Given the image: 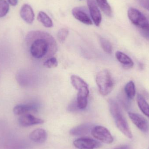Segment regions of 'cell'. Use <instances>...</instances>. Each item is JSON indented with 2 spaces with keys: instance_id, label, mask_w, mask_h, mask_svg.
Instances as JSON below:
<instances>
[{
  "instance_id": "1",
  "label": "cell",
  "mask_w": 149,
  "mask_h": 149,
  "mask_svg": "<svg viewBox=\"0 0 149 149\" xmlns=\"http://www.w3.org/2000/svg\"><path fill=\"white\" fill-rule=\"evenodd\" d=\"M25 40L28 45H30L31 55L36 59H48L52 57L57 50L56 40L50 34L45 31H30Z\"/></svg>"
},
{
  "instance_id": "2",
  "label": "cell",
  "mask_w": 149,
  "mask_h": 149,
  "mask_svg": "<svg viewBox=\"0 0 149 149\" xmlns=\"http://www.w3.org/2000/svg\"><path fill=\"white\" fill-rule=\"evenodd\" d=\"M109 110L119 130L128 138L131 139L133 135L129 127L127 120L123 114L118 104L113 100H109Z\"/></svg>"
},
{
  "instance_id": "3",
  "label": "cell",
  "mask_w": 149,
  "mask_h": 149,
  "mask_svg": "<svg viewBox=\"0 0 149 149\" xmlns=\"http://www.w3.org/2000/svg\"><path fill=\"white\" fill-rule=\"evenodd\" d=\"M95 80L99 92L102 95L106 96L112 92L114 82L111 74L107 70H103L98 72Z\"/></svg>"
},
{
  "instance_id": "4",
  "label": "cell",
  "mask_w": 149,
  "mask_h": 149,
  "mask_svg": "<svg viewBox=\"0 0 149 149\" xmlns=\"http://www.w3.org/2000/svg\"><path fill=\"white\" fill-rule=\"evenodd\" d=\"M129 18L132 23L141 30H149V22L147 17L140 10L130 8L128 10Z\"/></svg>"
},
{
  "instance_id": "5",
  "label": "cell",
  "mask_w": 149,
  "mask_h": 149,
  "mask_svg": "<svg viewBox=\"0 0 149 149\" xmlns=\"http://www.w3.org/2000/svg\"><path fill=\"white\" fill-rule=\"evenodd\" d=\"M91 133L95 138L102 142L110 144L113 141V138L112 135L108 130L105 127L101 126L93 127Z\"/></svg>"
},
{
  "instance_id": "6",
  "label": "cell",
  "mask_w": 149,
  "mask_h": 149,
  "mask_svg": "<svg viewBox=\"0 0 149 149\" xmlns=\"http://www.w3.org/2000/svg\"><path fill=\"white\" fill-rule=\"evenodd\" d=\"M73 144L79 149H95L100 148L101 144L99 142L91 138L82 137L75 140Z\"/></svg>"
},
{
  "instance_id": "7",
  "label": "cell",
  "mask_w": 149,
  "mask_h": 149,
  "mask_svg": "<svg viewBox=\"0 0 149 149\" xmlns=\"http://www.w3.org/2000/svg\"><path fill=\"white\" fill-rule=\"evenodd\" d=\"M87 2L89 14L92 20L96 26H100L101 23L102 17L96 1L95 0H87Z\"/></svg>"
},
{
  "instance_id": "8",
  "label": "cell",
  "mask_w": 149,
  "mask_h": 149,
  "mask_svg": "<svg viewBox=\"0 0 149 149\" xmlns=\"http://www.w3.org/2000/svg\"><path fill=\"white\" fill-rule=\"evenodd\" d=\"M129 116L133 123L142 132L147 133L149 131V124L145 118L139 114L129 112Z\"/></svg>"
},
{
  "instance_id": "9",
  "label": "cell",
  "mask_w": 149,
  "mask_h": 149,
  "mask_svg": "<svg viewBox=\"0 0 149 149\" xmlns=\"http://www.w3.org/2000/svg\"><path fill=\"white\" fill-rule=\"evenodd\" d=\"M72 14L74 18L81 22L87 25L93 24L92 19L85 8L75 7L72 10Z\"/></svg>"
},
{
  "instance_id": "10",
  "label": "cell",
  "mask_w": 149,
  "mask_h": 149,
  "mask_svg": "<svg viewBox=\"0 0 149 149\" xmlns=\"http://www.w3.org/2000/svg\"><path fill=\"white\" fill-rule=\"evenodd\" d=\"M18 122L22 127H29L37 124H42L44 121L40 118L35 117L30 113H27L20 116L18 119Z\"/></svg>"
},
{
  "instance_id": "11",
  "label": "cell",
  "mask_w": 149,
  "mask_h": 149,
  "mask_svg": "<svg viewBox=\"0 0 149 149\" xmlns=\"http://www.w3.org/2000/svg\"><path fill=\"white\" fill-rule=\"evenodd\" d=\"M89 93L88 87H85L78 91L76 99V107L78 109L81 110L86 108Z\"/></svg>"
},
{
  "instance_id": "12",
  "label": "cell",
  "mask_w": 149,
  "mask_h": 149,
  "mask_svg": "<svg viewBox=\"0 0 149 149\" xmlns=\"http://www.w3.org/2000/svg\"><path fill=\"white\" fill-rule=\"evenodd\" d=\"M20 16L22 19L29 24H31L35 19V14L30 5L24 4L20 9Z\"/></svg>"
},
{
  "instance_id": "13",
  "label": "cell",
  "mask_w": 149,
  "mask_h": 149,
  "mask_svg": "<svg viewBox=\"0 0 149 149\" xmlns=\"http://www.w3.org/2000/svg\"><path fill=\"white\" fill-rule=\"evenodd\" d=\"M93 126L90 123H85L77 126L71 130L70 134L71 135L75 136H84L91 132Z\"/></svg>"
},
{
  "instance_id": "14",
  "label": "cell",
  "mask_w": 149,
  "mask_h": 149,
  "mask_svg": "<svg viewBox=\"0 0 149 149\" xmlns=\"http://www.w3.org/2000/svg\"><path fill=\"white\" fill-rule=\"evenodd\" d=\"M30 139L37 143H43L47 140V134L43 129H37L32 131L29 135Z\"/></svg>"
},
{
  "instance_id": "15",
  "label": "cell",
  "mask_w": 149,
  "mask_h": 149,
  "mask_svg": "<svg viewBox=\"0 0 149 149\" xmlns=\"http://www.w3.org/2000/svg\"><path fill=\"white\" fill-rule=\"evenodd\" d=\"M36 108L34 105L29 104H19L13 109V113L16 115L21 116L29 113L31 112L36 111Z\"/></svg>"
},
{
  "instance_id": "16",
  "label": "cell",
  "mask_w": 149,
  "mask_h": 149,
  "mask_svg": "<svg viewBox=\"0 0 149 149\" xmlns=\"http://www.w3.org/2000/svg\"><path fill=\"white\" fill-rule=\"evenodd\" d=\"M116 57L118 61L126 68H132L134 66V63L132 59L123 52H117L116 53Z\"/></svg>"
},
{
  "instance_id": "17",
  "label": "cell",
  "mask_w": 149,
  "mask_h": 149,
  "mask_svg": "<svg viewBox=\"0 0 149 149\" xmlns=\"http://www.w3.org/2000/svg\"><path fill=\"white\" fill-rule=\"evenodd\" d=\"M37 19L46 28H51L53 26V22L51 18L45 12L40 11L37 16Z\"/></svg>"
},
{
  "instance_id": "18",
  "label": "cell",
  "mask_w": 149,
  "mask_h": 149,
  "mask_svg": "<svg viewBox=\"0 0 149 149\" xmlns=\"http://www.w3.org/2000/svg\"><path fill=\"white\" fill-rule=\"evenodd\" d=\"M71 81L72 86L78 91L85 87H88V85L84 80L75 74L71 76Z\"/></svg>"
},
{
  "instance_id": "19",
  "label": "cell",
  "mask_w": 149,
  "mask_h": 149,
  "mask_svg": "<svg viewBox=\"0 0 149 149\" xmlns=\"http://www.w3.org/2000/svg\"><path fill=\"white\" fill-rule=\"evenodd\" d=\"M137 103L141 111L149 118V105L142 95L138 94L137 98Z\"/></svg>"
},
{
  "instance_id": "20",
  "label": "cell",
  "mask_w": 149,
  "mask_h": 149,
  "mask_svg": "<svg viewBox=\"0 0 149 149\" xmlns=\"http://www.w3.org/2000/svg\"><path fill=\"white\" fill-rule=\"evenodd\" d=\"M98 7L100 8L105 15L112 17L113 15L112 8L107 0H95Z\"/></svg>"
},
{
  "instance_id": "21",
  "label": "cell",
  "mask_w": 149,
  "mask_h": 149,
  "mask_svg": "<svg viewBox=\"0 0 149 149\" xmlns=\"http://www.w3.org/2000/svg\"><path fill=\"white\" fill-rule=\"evenodd\" d=\"M124 90L129 99L132 100L134 98L136 94L135 86L133 81H130L126 84Z\"/></svg>"
},
{
  "instance_id": "22",
  "label": "cell",
  "mask_w": 149,
  "mask_h": 149,
  "mask_svg": "<svg viewBox=\"0 0 149 149\" xmlns=\"http://www.w3.org/2000/svg\"><path fill=\"white\" fill-rule=\"evenodd\" d=\"M100 44L104 52L108 54H111L113 52V47L111 43L106 38L100 37Z\"/></svg>"
},
{
  "instance_id": "23",
  "label": "cell",
  "mask_w": 149,
  "mask_h": 149,
  "mask_svg": "<svg viewBox=\"0 0 149 149\" xmlns=\"http://www.w3.org/2000/svg\"><path fill=\"white\" fill-rule=\"evenodd\" d=\"M9 5L5 0H0V18L4 17L9 10Z\"/></svg>"
},
{
  "instance_id": "24",
  "label": "cell",
  "mask_w": 149,
  "mask_h": 149,
  "mask_svg": "<svg viewBox=\"0 0 149 149\" xmlns=\"http://www.w3.org/2000/svg\"><path fill=\"white\" fill-rule=\"evenodd\" d=\"M58 62L56 58L55 57L50 58L44 62L43 65L44 67L47 68H56L58 66Z\"/></svg>"
},
{
  "instance_id": "25",
  "label": "cell",
  "mask_w": 149,
  "mask_h": 149,
  "mask_svg": "<svg viewBox=\"0 0 149 149\" xmlns=\"http://www.w3.org/2000/svg\"><path fill=\"white\" fill-rule=\"evenodd\" d=\"M69 34V30L66 28L60 29L57 33V38L60 42H63L68 37Z\"/></svg>"
},
{
  "instance_id": "26",
  "label": "cell",
  "mask_w": 149,
  "mask_h": 149,
  "mask_svg": "<svg viewBox=\"0 0 149 149\" xmlns=\"http://www.w3.org/2000/svg\"><path fill=\"white\" fill-rule=\"evenodd\" d=\"M140 4L143 8L149 10V0H138Z\"/></svg>"
},
{
  "instance_id": "27",
  "label": "cell",
  "mask_w": 149,
  "mask_h": 149,
  "mask_svg": "<svg viewBox=\"0 0 149 149\" xmlns=\"http://www.w3.org/2000/svg\"><path fill=\"white\" fill-rule=\"evenodd\" d=\"M140 31L143 37L149 40V30H141Z\"/></svg>"
},
{
  "instance_id": "28",
  "label": "cell",
  "mask_w": 149,
  "mask_h": 149,
  "mask_svg": "<svg viewBox=\"0 0 149 149\" xmlns=\"http://www.w3.org/2000/svg\"><path fill=\"white\" fill-rule=\"evenodd\" d=\"M9 3L13 6H15L18 3V0H8Z\"/></svg>"
},
{
  "instance_id": "29",
  "label": "cell",
  "mask_w": 149,
  "mask_h": 149,
  "mask_svg": "<svg viewBox=\"0 0 149 149\" xmlns=\"http://www.w3.org/2000/svg\"><path fill=\"white\" fill-rule=\"evenodd\" d=\"M114 149H130L129 147L127 145H123V146H119Z\"/></svg>"
},
{
  "instance_id": "30",
  "label": "cell",
  "mask_w": 149,
  "mask_h": 149,
  "mask_svg": "<svg viewBox=\"0 0 149 149\" xmlns=\"http://www.w3.org/2000/svg\"><path fill=\"white\" fill-rule=\"evenodd\" d=\"M80 1H81V0H80Z\"/></svg>"
}]
</instances>
